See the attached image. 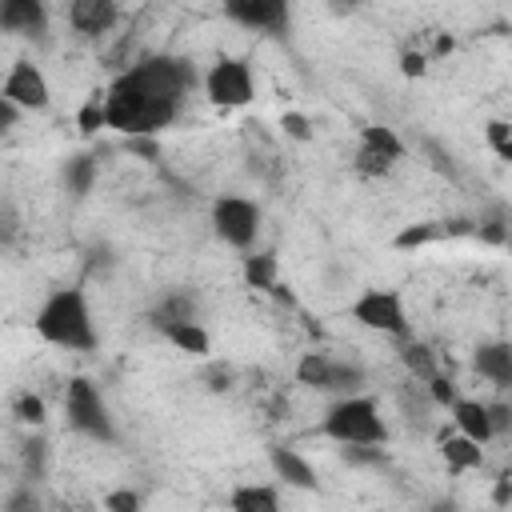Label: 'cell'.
<instances>
[{
	"label": "cell",
	"mask_w": 512,
	"mask_h": 512,
	"mask_svg": "<svg viewBox=\"0 0 512 512\" xmlns=\"http://www.w3.org/2000/svg\"><path fill=\"white\" fill-rule=\"evenodd\" d=\"M188 88H196V68L184 56H148L108 84V128L124 136L160 132L176 120Z\"/></svg>",
	"instance_id": "1"
},
{
	"label": "cell",
	"mask_w": 512,
	"mask_h": 512,
	"mask_svg": "<svg viewBox=\"0 0 512 512\" xmlns=\"http://www.w3.org/2000/svg\"><path fill=\"white\" fill-rule=\"evenodd\" d=\"M36 332L48 344L60 348H76V352H92L96 348V328H92V312L80 288H60L44 300V308L36 312Z\"/></svg>",
	"instance_id": "2"
},
{
	"label": "cell",
	"mask_w": 512,
	"mask_h": 512,
	"mask_svg": "<svg viewBox=\"0 0 512 512\" xmlns=\"http://www.w3.org/2000/svg\"><path fill=\"white\" fill-rule=\"evenodd\" d=\"M320 432L336 444H384L388 440L380 404L360 392H348L344 400H336L328 408V416L320 420Z\"/></svg>",
	"instance_id": "3"
},
{
	"label": "cell",
	"mask_w": 512,
	"mask_h": 512,
	"mask_svg": "<svg viewBox=\"0 0 512 512\" xmlns=\"http://www.w3.org/2000/svg\"><path fill=\"white\" fill-rule=\"evenodd\" d=\"M64 416H68V428L80 432V436H88V440H100V444H112V440H116L108 404H104L100 388H96L88 376H72V380H68Z\"/></svg>",
	"instance_id": "4"
},
{
	"label": "cell",
	"mask_w": 512,
	"mask_h": 512,
	"mask_svg": "<svg viewBox=\"0 0 512 512\" xmlns=\"http://www.w3.org/2000/svg\"><path fill=\"white\" fill-rule=\"evenodd\" d=\"M352 320L372 328V332H384V336H396V340H408L412 324H408V312H404V300L400 292L392 288H368L352 300Z\"/></svg>",
	"instance_id": "5"
},
{
	"label": "cell",
	"mask_w": 512,
	"mask_h": 512,
	"mask_svg": "<svg viewBox=\"0 0 512 512\" xmlns=\"http://www.w3.org/2000/svg\"><path fill=\"white\" fill-rule=\"evenodd\" d=\"M212 228L228 248L248 252L256 244V236H260V208L252 200H244V196H220L212 204Z\"/></svg>",
	"instance_id": "6"
},
{
	"label": "cell",
	"mask_w": 512,
	"mask_h": 512,
	"mask_svg": "<svg viewBox=\"0 0 512 512\" xmlns=\"http://www.w3.org/2000/svg\"><path fill=\"white\" fill-rule=\"evenodd\" d=\"M204 92H208V100L216 108H244L252 100V72H248V64L236 60V56L216 60L208 68V76H204Z\"/></svg>",
	"instance_id": "7"
},
{
	"label": "cell",
	"mask_w": 512,
	"mask_h": 512,
	"mask_svg": "<svg viewBox=\"0 0 512 512\" xmlns=\"http://www.w3.org/2000/svg\"><path fill=\"white\" fill-rule=\"evenodd\" d=\"M0 96L16 100L24 112H40V108H48V96H52V92H48L44 72H40L32 60H16V64H12V72L4 76Z\"/></svg>",
	"instance_id": "8"
},
{
	"label": "cell",
	"mask_w": 512,
	"mask_h": 512,
	"mask_svg": "<svg viewBox=\"0 0 512 512\" xmlns=\"http://www.w3.org/2000/svg\"><path fill=\"white\" fill-rule=\"evenodd\" d=\"M0 28L16 36H40L48 28L44 0H0Z\"/></svg>",
	"instance_id": "9"
},
{
	"label": "cell",
	"mask_w": 512,
	"mask_h": 512,
	"mask_svg": "<svg viewBox=\"0 0 512 512\" xmlns=\"http://www.w3.org/2000/svg\"><path fill=\"white\" fill-rule=\"evenodd\" d=\"M68 20L80 36H100L120 20V8H116V0H72Z\"/></svg>",
	"instance_id": "10"
},
{
	"label": "cell",
	"mask_w": 512,
	"mask_h": 512,
	"mask_svg": "<svg viewBox=\"0 0 512 512\" xmlns=\"http://www.w3.org/2000/svg\"><path fill=\"white\" fill-rule=\"evenodd\" d=\"M472 368L484 380H492L496 388H512V344H504V340L480 344L476 356H472Z\"/></svg>",
	"instance_id": "11"
},
{
	"label": "cell",
	"mask_w": 512,
	"mask_h": 512,
	"mask_svg": "<svg viewBox=\"0 0 512 512\" xmlns=\"http://www.w3.org/2000/svg\"><path fill=\"white\" fill-rule=\"evenodd\" d=\"M268 460H272L276 480H284L288 488H304V492L316 488V472H312V464H308L300 452H292V448H284V444H272Z\"/></svg>",
	"instance_id": "12"
},
{
	"label": "cell",
	"mask_w": 512,
	"mask_h": 512,
	"mask_svg": "<svg viewBox=\"0 0 512 512\" xmlns=\"http://www.w3.org/2000/svg\"><path fill=\"white\" fill-rule=\"evenodd\" d=\"M440 456H444V464H448V472H472V468H480L484 464V448H480V440H472V436H464L460 428L448 436H440Z\"/></svg>",
	"instance_id": "13"
},
{
	"label": "cell",
	"mask_w": 512,
	"mask_h": 512,
	"mask_svg": "<svg viewBox=\"0 0 512 512\" xmlns=\"http://www.w3.org/2000/svg\"><path fill=\"white\" fill-rule=\"evenodd\" d=\"M452 424L464 432V436H472V440H480V444H488L496 432H492V416H488V404H480V400H456L452 408Z\"/></svg>",
	"instance_id": "14"
},
{
	"label": "cell",
	"mask_w": 512,
	"mask_h": 512,
	"mask_svg": "<svg viewBox=\"0 0 512 512\" xmlns=\"http://www.w3.org/2000/svg\"><path fill=\"white\" fill-rule=\"evenodd\" d=\"M400 364H404L408 376L420 380V384H428V380L440 372V356H436L432 344H424V340H404V344H400Z\"/></svg>",
	"instance_id": "15"
},
{
	"label": "cell",
	"mask_w": 512,
	"mask_h": 512,
	"mask_svg": "<svg viewBox=\"0 0 512 512\" xmlns=\"http://www.w3.org/2000/svg\"><path fill=\"white\" fill-rule=\"evenodd\" d=\"M228 504H232L236 512H276V508H280V492H276L272 484H240V488L228 496Z\"/></svg>",
	"instance_id": "16"
},
{
	"label": "cell",
	"mask_w": 512,
	"mask_h": 512,
	"mask_svg": "<svg viewBox=\"0 0 512 512\" xmlns=\"http://www.w3.org/2000/svg\"><path fill=\"white\" fill-rule=\"evenodd\" d=\"M164 336H168L180 352H188V356H208V348H212V340H208V332H204V324H200V320L168 324V328H164Z\"/></svg>",
	"instance_id": "17"
},
{
	"label": "cell",
	"mask_w": 512,
	"mask_h": 512,
	"mask_svg": "<svg viewBox=\"0 0 512 512\" xmlns=\"http://www.w3.org/2000/svg\"><path fill=\"white\" fill-rule=\"evenodd\" d=\"M180 320H196V300L184 296V292H168V296H160V304L152 308V324L164 332L168 324H180Z\"/></svg>",
	"instance_id": "18"
},
{
	"label": "cell",
	"mask_w": 512,
	"mask_h": 512,
	"mask_svg": "<svg viewBox=\"0 0 512 512\" xmlns=\"http://www.w3.org/2000/svg\"><path fill=\"white\" fill-rule=\"evenodd\" d=\"M332 364L336 360L328 352H304L300 364H296V376H300V384H308L316 392H328L332 388Z\"/></svg>",
	"instance_id": "19"
},
{
	"label": "cell",
	"mask_w": 512,
	"mask_h": 512,
	"mask_svg": "<svg viewBox=\"0 0 512 512\" xmlns=\"http://www.w3.org/2000/svg\"><path fill=\"white\" fill-rule=\"evenodd\" d=\"M92 184H96V156H88V152L68 156V160H64V188H68L72 196H84Z\"/></svg>",
	"instance_id": "20"
},
{
	"label": "cell",
	"mask_w": 512,
	"mask_h": 512,
	"mask_svg": "<svg viewBox=\"0 0 512 512\" xmlns=\"http://www.w3.org/2000/svg\"><path fill=\"white\" fill-rule=\"evenodd\" d=\"M396 160H400V156H392L388 148H376V144H364V140H360L352 168H356V176H388Z\"/></svg>",
	"instance_id": "21"
},
{
	"label": "cell",
	"mask_w": 512,
	"mask_h": 512,
	"mask_svg": "<svg viewBox=\"0 0 512 512\" xmlns=\"http://www.w3.org/2000/svg\"><path fill=\"white\" fill-rule=\"evenodd\" d=\"M244 284L248 288H260V292H272L276 288V256L272 252L244 256Z\"/></svg>",
	"instance_id": "22"
},
{
	"label": "cell",
	"mask_w": 512,
	"mask_h": 512,
	"mask_svg": "<svg viewBox=\"0 0 512 512\" xmlns=\"http://www.w3.org/2000/svg\"><path fill=\"white\" fill-rule=\"evenodd\" d=\"M252 28L260 32H284L288 28V0H252Z\"/></svg>",
	"instance_id": "23"
},
{
	"label": "cell",
	"mask_w": 512,
	"mask_h": 512,
	"mask_svg": "<svg viewBox=\"0 0 512 512\" xmlns=\"http://www.w3.org/2000/svg\"><path fill=\"white\" fill-rule=\"evenodd\" d=\"M76 124H80V132H84V136H92V132L108 128V100H104V92H92V96L80 104Z\"/></svg>",
	"instance_id": "24"
},
{
	"label": "cell",
	"mask_w": 512,
	"mask_h": 512,
	"mask_svg": "<svg viewBox=\"0 0 512 512\" xmlns=\"http://www.w3.org/2000/svg\"><path fill=\"white\" fill-rule=\"evenodd\" d=\"M440 236H444L440 220H420V224L400 228V232L392 236V248H420V244H432V240H440Z\"/></svg>",
	"instance_id": "25"
},
{
	"label": "cell",
	"mask_w": 512,
	"mask_h": 512,
	"mask_svg": "<svg viewBox=\"0 0 512 512\" xmlns=\"http://www.w3.org/2000/svg\"><path fill=\"white\" fill-rule=\"evenodd\" d=\"M472 236H480L484 244H508V236H512V216H504V212L480 216V220H476V232H472Z\"/></svg>",
	"instance_id": "26"
},
{
	"label": "cell",
	"mask_w": 512,
	"mask_h": 512,
	"mask_svg": "<svg viewBox=\"0 0 512 512\" xmlns=\"http://www.w3.org/2000/svg\"><path fill=\"white\" fill-rule=\"evenodd\" d=\"M340 460L352 468H376L384 460V448L380 444H340Z\"/></svg>",
	"instance_id": "27"
},
{
	"label": "cell",
	"mask_w": 512,
	"mask_h": 512,
	"mask_svg": "<svg viewBox=\"0 0 512 512\" xmlns=\"http://www.w3.org/2000/svg\"><path fill=\"white\" fill-rule=\"evenodd\" d=\"M360 384H364V368L360 364H348V360L332 364V388L328 392H360Z\"/></svg>",
	"instance_id": "28"
},
{
	"label": "cell",
	"mask_w": 512,
	"mask_h": 512,
	"mask_svg": "<svg viewBox=\"0 0 512 512\" xmlns=\"http://www.w3.org/2000/svg\"><path fill=\"white\" fill-rule=\"evenodd\" d=\"M12 416H16L20 424L40 428V424H44V400H40V396H32V392H20V396L12 400Z\"/></svg>",
	"instance_id": "29"
},
{
	"label": "cell",
	"mask_w": 512,
	"mask_h": 512,
	"mask_svg": "<svg viewBox=\"0 0 512 512\" xmlns=\"http://www.w3.org/2000/svg\"><path fill=\"white\" fill-rule=\"evenodd\" d=\"M360 140H364V144H376V148H388L392 156L404 160V140H400L392 128H384V124H368V128L360 132Z\"/></svg>",
	"instance_id": "30"
},
{
	"label": "cell",
	"mask_w": 512,
	"mask_h": 512,
	"mask_svg": "<svg viewBox=\"0 0 512 512\" xmlns=\"http://www.w3.org/2000/svg\"><path fill=\"white\" fill-rule=\"evenodd\" d=\"M124 152L156 164L160 160V140H156V132H136V136H124Z\"/></svg>",
	"instance_id": "31"
},
{
	"label": "cell",
	"mask_w": 512,
	"mask_h": 512,
	"mask_svg": "<svg viewBox=\"0 0 512 512\" xmlns=\"http://www.w3.org/2000/svg\"><path fill=\"white\" fill-rule=\"evenodd\" d=\"M428 400H432V404H440V408H452V404L460 400V392H456V384H452V376H444V372H436V376L428 380Z\"/></svg>",
	"instance_id": "32"
},
{
	"label": "cell",
	"mask_w": 512,
	"mask_h": 512,
	"mask_svg": "<svg viewBox=\"0 0 512 512\" xmlns=\"http://www.w3.org/2000/svg\"><path fill=\"white\" fill-rule=\"evenodd\" d=\"M24 468H28V480H40L44 476V440L40 436H32L24 444Z\"/></svg>",
	"instance_id": "33"
},
{
	"label": "cell",
	"mask_w": 512,
	"mask_h": 512,
	"mask_svg": "<svg viewBox=\"0 0 512 512\" xmlns=\"http://www.w3.org/2000/svg\"><path fill=\"white\" fill-rule=\"evenodd\" d=\"M280 128H284L292 140H300V144L312 140V124H308V116H300V112H284V116H280Z\"/></svg>",
	"instance_id": "34"
},
{
	"label": "cell",
	"mask_w": 512,
	"mask_h": 512,
	"mask_svg": "<svg viewBox=\"0 0 512 512\" xmlns=\"http://www.w3.org/2000/svg\"><path fill=\"white\" fill-rule=\"evenodd\" d=\"M104 508H108V512H136V508H140V496L128 492V488H120V492H108V496H104Z\"/></svg>",
	"instance_id": "35"
},
{
	"label": "cell",
	"mask_w": 512,
	"mask_h": 512,
	"mask_svg": "<svg viewBox=\"0 0 512 512\" xmlns=\"http://www.w3.org/2000/svg\"><path fill=\"white\" fill-rule=\"evenodd\" d=\"M224 16L244 24V28H252V0H224Z\"/></svg>",
	"instance_id": "36"
},
{
	"label": "cell",
	"mask_w": 512,
	"mask_h": 512,
	"mask_svg": "<svg viewBox=\"0 0 512 512\" xmlns=\"http://www.w3.org/2000/svg\"><path fill=\"white\" fill-rule=\"evenodd\" d=\"M400 72L404 76H424L428 72V56L424 52H404L400 56Z\"/></svg>",
	"instance_id": "37"
},
{
	"label": "cell",
	"mask_w": 512,
	"mask_h": 512,
	"mask_svg": "<svg viewBox=\"0 0 512 512\" xmlns=\"http://www.w3.org/2000/svg\"><path fill=\"white\" fill-rule=\"evenodd\" d=\"M20 104L16 100H8V96H0V132H12L16 128V120H20Z\"/></svg>",
	"instance_id": "38"
},
{
	"label": "cell",
	"mask_w": 512,
	"mask_h": 512,
	"mask_svg": "<svg viewBox=\"0 0 512 512\" xmlns=\"http://www.w3.org/2000/svg\"><path fill=\"white\" fill-rule=\"evenodd\" d=\"M484 136H488V144H492V152H496V148L512 136V124H508V120H488V124H484Z\"/></svg>",
	"instance_id": "39"
},
{
	"label": "cell",
	"mask_w": 512,
	"mask_h": 512,
	"mask_svg": "<svg viewBox=\"0 0 512 512\" xmlns=\"http://www.w3.org/2000/svg\"><path fill=\"white\" fill-rule=\"evenodd\" d=\"M488 416H492V432H512V408L508 404H488Z\"/></svg>",
	"instance_id": "40"
},
{
	"label": "cell",
	"mask_w": 512,
	"mask_h": 512,
	"mask_svg": "<svg viewBox=\"0 0 512 512\" xmlns=\"http://www.w3.org/2000/svg\"><path fill=\"white\" fill-rule=\"evenodd\" d=\"M208 388H212V392H228V388H232V372H228V368H220V364H216V368H208Z\"/></svg>",
	"instance_id": "41"
},
{
	"label": "cell",
	"mask_w": 512,
	"mask_h": 512,
	"mask_svg": "<svg viewBox=\"0 0 512 512\" xmlns=\"http://www.w3.org/2000/svg\"><path fill=\"white\" fill-rule=\"evenodd\" d=\"M24 508H36V496H32V492H20V496H12V500L4 504V512H24Z\"/></svg>",
	"instance_id": "42"
},
{
	"label": "cell",
	"mask_w": 512,
	"mask_h": 512,
	"mask_svg": "<svg viewBox=\"0 0 512 512\" xmlns=\"http://www.w3.org/2000/svg\"><path fill=\"white\" fill-rule=\"evenodd\" d=\"M492 500H496V504H508V500H512V480H508V476H500V480H496Z\"/></svg>",
	"instance_id": "43"
},
{
	"label": "cell",
	"mask_w": 512,
	"mask_h": 512,
	"mask_svg": "<svg viewBox=\"0 0 512 512\" xmlns=\"http://www.w3.org/2000/svg\"><path fill=\"white\" fill-rule=\"evenodd\" d=\"M444 52H452V36H436V48H432V56H444Z\"/></svg>",
	"instance_id": "44"
},
{
	"label": "cell",
	"mask_w": 512,
	"mask_h": 512,
	"mask_svg": "<svg viewBox=\"0 0 512 512\" xmlns=\"http://www.w3.org/2000/svg\"><path fill=\"white\" fill-rule=\"evenodd\" d=\"M496 156H500V160H508V164H512V136H508V140H504V144H500V148H496Z\"/></svg>",
	"instance_id": "45"
}]
</instances>
